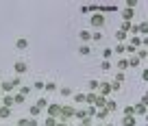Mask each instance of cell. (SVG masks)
Returning <instances> with one entry per match:
<instances>
[{
	"mask_svg": "<svg viewBox=\"0 0 148 126\" xmlns=\"http://www.w3.org/2000/svg\"><path fill=\"white\" fill-rule=\"evenodd\" d=\"M15 70L20 72V74H22V72H26V63H22V61H20V63H15Z\"/></svg>",
	"mask_w": 148,
	"mask_h": 126,
	"instance_id": "obj_4",
	"label": "cell"
},
{
	"mask_svg": "<svg viewBox=\"0 0 148 126\" xmlns=\"http://www.w3.org/2000/svg\"><path fill=\"white\" fill-rule=\"evenodd\" d=\"M124 50H126L124 46H115V52H118V55H122V52H124Z\"/></svg>",
	"mask_w": 148,
	"mask_h": 126,
	"instance_id": "obj_11",
	"label": "cell"
},
{
	"mask_svg": "<svg viewBox=\"0 0 148 126\" xmlns=\"http://www.w3.org/2000/svg\"><path fill=\"white\" fill-rule=\"evenodd\" d=\"M91 24H94V26H104V17L98 13V15H94V17H91Z\"/></svg>",
	"mask_w": 148,
	"mask_h": 126,
	"instance_id": "obj_1",
	"label": "cell"
},
{
	"mask_svg": "<svg viewBox=\"0 0 148 126\" xmlns=\"http://www.w3.org/2000/svg\"><path fill=\"white\" fill-rule=\"evenodd\" d=\"M98 85H100L98 81H91V83H89V89H91V91H96V89H98Z\"/></svg>",
	"mask_w": 148,
	"mask_h": 126,
	"instance_id": "obj_5",
	"label": "cell"
},
{
	"mask_svg": "<svg viewBox=\"0 0 148 126\" xmlns=\"http://www.w3.org/2000/svg\"><path fill=\"white\" fill-rule=\"evenodd\" d=\"M126 65H128V61H120L118 68H120V70H126Z\"/></svg>",
	"mask_w": 148,
	"mask_h": 126,
	"instance_id": "obj_10",
	"label": "cell"
},
{
	"mask_svg": "<svg viewBox=\"0 0 148 126\" xmlns=\"http://www.w3.org/2000/svg\"><path fill=\"white\" fill-rule=\"evenodd\" d=\"M128 63H131V65H139V59L137 57H131V61H128Z\"/></svg>",
	"mask_w": 148,
	"mask_h": 126,
	"instance_id": "obj_9",
	"label": "cell"
},
{
	"mask_svg": "<svg viewBox=\"0 0 148 126\" xmlns=\"http://www.w3.org/2000/svg\"><path fill=\"white\" fill-rule=\"evenodd\" d=\"M124 126H135V117H131V115H126L124 117V122H122Z\"/></svg>",
	"mask_w": 148,
	"mask_h": 126,
	"instance_id": "obj_2",
	"label": "cell"
},
{
	"mask_svg": "<svg viewBox=\"0 0 148 126\" xmlns=\"http://www.w3.org/2000/svg\"><path fill=\"white\" fill-rule=\"evenodd\" d=\"M144 111H146V107L139 104V107H135V109H133V115H135V113H137V115H144Z\"/></svg>",
	"mask_w": 148,
	"mask_h": 126,
	"instance_id": "obj_3",
	"label": "cell"
},
{
	"mask_svg": "<svg viewBox=\"0 0 148 126\" xmlns=\"http://www.w3.org/2000/svg\"><path fill=\"white\" fill-rule=\"evenodd\" d=\"M94 104H98V107H102L104 104V98H102V96H96V102Z\"/></svg>",
	"mask_w": 148,
	"mask_h": 126,
	"instance_id": "obj_6",
	"label": "cell"
},
{
	"mask_svg": "<svg viewBox=\"0 0 148 126\" xmlns=\"http://www.w3.org/2000/svg\"><path fill=\"white\" fill-rule=\"evenodd\" d=\"M102 57H104V59L111 57V48H104V50H102Z\"/></svg>",
	"mask_w": 148,
	"mask_h": 126,
	"instance_id": "obj_8",
	"label": "cell"
},
{
	"mask_svg": "<svg viewBox=\"0 0 148 126\" xmlns=\"http://www.w3.org/2000/svg\"><path fill=\"white\" fill-rule=\"evenodd\" d=\"M26 46H28L26 39H20V41H17V48H26Z\"/></svg>",
	"mask_w": 148,
	"mask_h": 126,
	"instance_id": "obj_7",
	"label": "cell"
}]
</instances>
